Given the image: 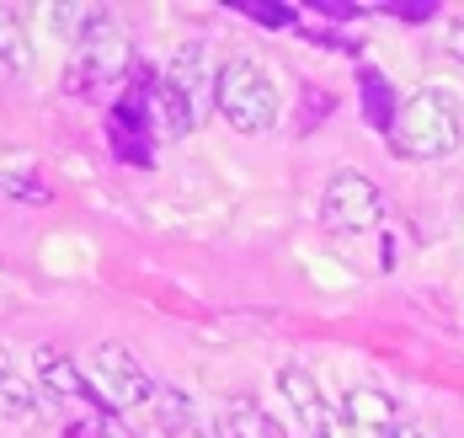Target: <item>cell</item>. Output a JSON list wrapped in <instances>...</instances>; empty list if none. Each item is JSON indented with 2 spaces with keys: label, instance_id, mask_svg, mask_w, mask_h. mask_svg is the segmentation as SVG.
Segmentation results:
<instances>
[{
  "label": "cell",
  "instance_id": "6da1fadb",
  "mask_svg": "<svg viewBox=\"0 0 464 438\" xmlns=\"http://www.w3.org/2000/svg\"><path fill=\"white\" fill-rule=\"evenodd\" d=\"M459 129H464V112L459 97L443 92V86H421L401 102L395 112V129H390V150L401 161H443L449 150L459 145Z\"/></svg>",
  "mask_w": 464,
  "mask_h": 438
},
{
  "label": "cell",
  "instance_id": "7a4b0ae2",
  "mask_svg": "<svg viewBox=\"0 0 464 438\" xmlns=\"http://www.w3.org/2000/svg\"><path fill=\"white\" fill-rule=\"evenodd\" d=\"M129 70V33L112 11H92V22L81 27V38L70 44V70H64V86L75 97H96L107 92L118 75Z\"/></svg>",
  "mask_w": 464,
  "mask_h": 438
},
{
  "label": "cell",
  "instance_id": "3957f363",
  "mask_svg": "<svg viewBox=\"0 0 464 438\" xmlns=\"http://www.w3.org/2000/svg\"><path fill=\"white\" fill-rule=\"evenodd\" d=\"M214 107H219V118L235 123L240 134H267V129H278L283 97H278V81L256 59H230V64H219Z\"/></svg>",
  "mask_w": 464,
  "mask_h": 438
},
{
  "label": "cell",
  "instance_id": "277c9868",
  "mask_svg": "<svg viewBox=\"0 0 464 438\" xmlns=\"http://www.w3.org/2000/svg\"><path fill=\"white\" fill-rule=\"evenodd\" d=\"M86 385L96 395V412H112V417H134L144 401L155 395V380L144 375V364L129 347H118V342H96L92 347Z\"/></svg>",
  "mask_w": 464,
  "mask_h": 438
},
{
  "label": "cell",
  "instance_id": "5b68a950",
  "mask_svg": "<svg viewBox=\"0 0 464 438\" xmlns=\"http://www.w3.org/2000/svg\"><path fill=\"white\" fill-rule=\"evenodd\" d=\"M379 214H384V198L373 188V177L363 171H336L331 182H325L321 193V225L325 230H336V236H358V230H373L379 225Z\"/></svg>",
  "mask_w": 464,
  "mask_h": 438
},
{
  "label": "cell",
  "instance_id": "8992f818",
  "mask_svg": "<svg viewBox=\"0 0 464 438\" xmlns=\"http://www.w3.org/2000/svg\"><path fill=\"white\" fill-rule=\"evenodd\" d=\"M273 385H278V395L288 401V412H294V423H299L304 438H336V412H331V401H325V390L315 385L310 369L283 364Z\"/></svg>",
  "mask_w": 464,
  "mask_h": 438
},
{
  "label": "cell",
  "instance_id": "52a82bcc",
  "mask_svg": "<svg viewBox=\"0 0 464 438\" xmlns=\"http://www.w3.org/2000/svg\"><path fill=\"white\" fill-rule=\"evenodd\" d=\"M342 433H401V401L379 385H358L342 401Z\"/></svg>",
  "mask_w": 464,
  "mask_h": 438
},
{
  "label": "cell",
  "instance_id": "ba28073f",
  "mask_svg": "<svg viewBox=\"0 0 464 438\" xmlns=\"http://www.w3.org/2000/svg\"><path fill=\"white\" fill-rule=\"evenodd\" d=\"M166 81L182 92L192 107L203 97H214V86H219V70H214V54H208V44H182L177 49V59L166 64Z\"/></svg>",
  "mask_w": 464,
  "mask_h": 438
},
{
  "label": "cell",
  "instance_id": "9c48e42d",
  "mask_svg": "<svg viewBox=\"0 0 464 438\" xmlns=\"http://www.w3.org/2000/svg\"><path fill=\"white\" fill-rule=\"evenodd\" d=\"M33 364H38V380H44V390H53L59 401H86L92 395V385H86V369L75 364V358H64L53 342H44L38 353H33ZM96 401V395H92Z\"/></svg>",
  "mask_w": 464,
  "mask_h": 438
},
{
  "label": "cell",
  "instance_id": "30bf717a",
  "mask_svg": "<svg viewBox=\"0 0 464 438\" xmlns=\"http://www.w3.org/2000/svg\"><path fill=\"white\" fill-rule=\"evenodd\" d=\"M208 438H278V428H273V417H267L251 395H235V401H225V406L214 412Z\"/></svg>",
  "mask_w": 464,
  "mask_h": 438
},
{
  "label": "cell",
  "instance_id": "8fae6325",
  "mask_svg": "<svg viewBox=\"0 0 464 438\" xmlns=\"http://www.w3.org/2000/svg\"><path fill=\"white\" fill-rule=\"evenodd\" d=\"M44 412V395L33 390V380L16 369V358L0 347V417H11V423H33Z\"/></svg>",
  "mask_w": 464,
  "mask_h": 438
},
{
  "label": "cell",
  "instance_id": "7c38bea8",
  "mask_svg": "<svg viewBox=\"0 0 464 438\" xmlns=\"http://www.w3.org/2000/svg\"><path fill=\"white\" fill-rule=\"evenodd\" d=\"M140 417L150 423V433H160V438H177L192 428V401H187L177 385H155V395L140 406Z\"/></svg>",
  "mask_w": 464,
  "mask_h": 438
},
{
  "label": "cell",
  "instance_id": "4fadbf2b",
  "mask_svg": "<svg viewBox=\"0 0 464 438\" xmlns=\"http://www.w3.org/2000/svg\"><path fill=\"white\" fill-rule=\"evenodd\" d=\"M358 97H363V118H369V129L390 134V129H395V112H401V102H395L390 81H384L373 64H363V70H358Z\"/></svg>",
  "mask_w": 464,
  "mask_h": 438
},
{
  "label": "cell",
  "instance_id": "5bb4252c",
  "mask_svg": "<svg viewBox=\"0 0 464 438\" xmlns=\"http://www.w3.org/2000/svg\"><path fill=\"white\" fill-rule=\"evenodd\" d=\"M155 118H160V140H182V134L198 129V107L166 75H155Z\"/></svg>",
  "mask_w": 464,
  "mask_h": 438
},
{
  "label": "cell",
  "instance_id": "9a60e30c",
  "mask_svg": "<svg viewBox=\"0 0 464 438\" xmlns=\"http://www.w3.org/2000/svg\"><path fill=\"white\" fill-rule=\"evenodd\" d=\"M0 59L5 64H27L33 59V38H27V16L16 5L0 0Z\"/></svg>",
  "mask_w": 464,
  "mask_h": 438
},
{
  "label": "cell",
  "instance_id": "2e32d148",
  "mask_svg": "<svg viewBox=\"0 0 464 438\" xmlns=\"http://www.w3.org/2000/svg\"><path fill=\"white\" fill-rule=\"evenodd\" d=\"M240 11H246L251 22H262V27H294V22H299V11L283 5V0H240Z\"/></svg>",
  "mask_w": 464,
  "mask_h": 438
},
{
  "label": "cell",
  "instance_id": "e0dca14e",
  "mask_svg": "<svg viewBox=\"0 0 464 438\" xmlns=\"http://www.w3.org/2000/svg\"><path fill=\"white\" fill-rule=\"evenodd\" d=\"M0 193L27 198V203H44L48 188H44V182H33V171H0Z\"/></svg>",
  "mask_w": 464,
  "mask_h": 438
},
{
  "label": "cell",
  "instance_id": "ac0fdd59",
  "mask_svg": "<svg viewBox=\"0 0 464 438\" xmlns=\"http://www.w3.org/2000/svg\"><path fill=\"white\" fill-rule=\"evenodd\" d=\"M384 11H390V16H401V22H432V16H438V5H432V0H390Z\"/></svg>",
  "mask_w": 464,
  "mask_h": 438
},
{
  "label": "cell",
  "instance_id": "d6986e66",
  "mask_svg": "<svg viewBox=\"0 0 464 438\" xmlns=\"http://www.w3.org/2000/svg\"><path fill=\"white\" fill-rule=\"evenodd\" d=\"M438 54H449L454 64H464V22H449L443 38H438Z\"/></svg>",
  "mask_w": 464,
  "mask_h": 438
},
{
  "label": "cell",
  "instance_id": "ffe728a7",
  "mask_svg": "<svg viewBox=\"0 0 464 438\" xmlns=\"http://www.w3.org/2000/svg\"><path fill=\"white\" fill-rule=\"evenodd\" d=\"M353 11H358V5H347V0H321V16H336V22L353 16Z\"/></svg>",
  "mask_w": 464,
  "mask_h": 438
},
{
  "label": "cell",
  "instance_id": "44dd1931",
  "mask_svg": "<svg viewBox=\"0 0 464 438\" xmlns=\"http://www.w3.org/2000/svg\"><path fill=\"white\" fill-rule=\"evenodd\" d=\"M395 438H438V433H432V428H417V423H406Z\"/></svg>",
  "mask_w": 464,
  "mask_h": 438
}]
</instances>
